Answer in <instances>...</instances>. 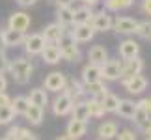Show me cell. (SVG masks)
Masks as SVG:
<instances>
[{"label": "cell", "instance_id": "4", "mask_svg": "<svg viewBox=\"0 0 151 140\" xmlns=\"http://www.w3.org/2000/svg\"><path fill=\"white\" fill-rule=\"evenodd\" d=\"M45 38L41 36V32H34V34H26V39L22 43V49H24V54L26 56H39L45 49Z\"/></svg>", "mask_w": 151, "mask_h": 140}, {"label": "cell", "instance_id": "29", "mask_svg": "<svg viewBox=\"0 0 151 140\" xmlns=\"http://www.w3.org/2000/svg\"><path fill=\"white\" fill-rule=\"evenodd\" d=\"M84 86H86V95L93 99H103L110 92L108 86L104 84V80H99V82H93V84H84Z\"/></svg>", "mask_w": 151, "mask_h": 140}, {"label": "cell", "instance_id": "50", "mask_svg": "<svg viewBox=\"0 0 151 140\" xmlns=\"http://www.w3.org/2000/svg\"><path fill=\"white\" fill-rule=\"evenodd\" d=\"M0 140H13V138H9V136H6V135H4L2 138H0Z\"/></svg>", "mask_w": 151, "mask_h": 140}, {"label": "cell", "instance_id": "46", "mask_svg": "<svg viewBox=\"0 0 151 140\" xmlns=\"http://www.w3.org/2000/svg\"><path fill=\"white\" fill-rule=\"evenodd\" d=\"M8 90V79H6L4 73H0V92H6Z\"/></svg>", "mask_w": 151, "mask_h": 140}, {"label": "cell", "instance_id": "20", "mask_svg": "<svg viewBox=\"0 0 151 140\" xmlns=\"http://www.w3.org/2000/svg\"><path fill=\"white\" fill-rule=\"evenodd\" d=\"M65 133L69 136H73V138H82L86 133H88V121H82V120H69L67 121V125H65Z\"/></svg>", "mask_w": 151, "mask_h": 140}, {"label": "cell", "instance_id": "45", "mask_svg": "<svg viewBox=\"0 0 151 140\" xmlns=\"http://www.w3.org/2000/svg\"><path fill=\"white\" fill-rule=\"evenodd\" d=\"M15 2L19 4V8H30V6H34L37 0H15Z\"/></svg>", "mask_w": 151, "mask_h": 140}, {"label": "cell", "instance_id": "18", "mask_svg": "<svg viewBox=\"0 0 151 140\" xmlns=\"http://www.w3.org/2000/svg\"><path fill=\"white\" fill-rule=\"evenodd\" d=\"M80 80L84 84H93V82H99L101 79V66H95V64H86L80 71Z\"/></svg>", "mask_w": 151, "mask_h": 140}, {"label": "cell", "instance_id": "33", "mask_svg": "<svg viewBox=\"0 0 151 140\" xmlns=\"http://www.w3.org/2000/svg\"><path fill=\"white\" fill-rule=\"evenodd\" d=\"M134 36L138 39H144V41H151V21H138V26H136V32Z\"/></svg>", "mask_w": 151, "mask_h": 140}, {"label": "cell", "instance_id": "16", "mask_svg": "<svg viewBox=\"0 0 151 140\" xmlns=\"http://www.w3.org/2000/svg\"><path fill=\"white\" fill-rule=\"evenodd\" d=\"M63 92H67L75 101L86 97V86H84V82L80 79H75V77H67V84H65V90H63Z\"/></svg>", "mask_w": 151, "mask_h": 140}, {"label": "cell", "instance_id": "17", "mask_svg": "<svg viewBox=\"0 0 151 140\" xmlns=\"http://www.w3.org/2000/svg\"><path fill=\"white\" fill-rule=\"evenodd\" d=\"M39 56H41V60L45 64H49V66H56V64L62 62V52H60L58 43H47Z\"/></svg>", "mask_w": 151, "mask_h": 140}, {"label": "cell", "instance_id": "31", "mask_svg": "<svg viewBox=\"0 0 151 140\" xmlns=\"http://www.w3.org/2000/svg\"><path fill=\"white\" fill-rule=\"evenodd\" d=\"M86 103H88V108H90V118L93 120H101L104 114V108H103V103L101 99H93V97H88L86 99Z\"/></svg>", "mask_w": 151, "mask_h": 140}, {"label": "cell", "instance_id": "35", "mask_svg": "<svg viewBox=\"0 0 151 140\" xmlns=\"http://www.w3.org/2000/svg\"><path fill=\"white\" fill-rule=\"evenodd\" d=\"M15 120V112L11 108V105L0 107V125H11Z\"/></svg>", "mask_w": 151, "mask_h": 140}, {"label": "cell", "instance_id": "1", "mask_svg": "<svg viewBox=\"0 0 151 140\" xmlns=\"http://www.w3.org/2000/svg\"><path fill=\"white\" fill-rule=\"evenodd\" d=\"M34 69H36V66H34V62L30 60V56H17L13 58V60L9 62V67H8V73L11 75V79L15 80V84L19 86H24L30 82L32 75H34Z\"/></svg>", "mask_w": 151, "mask_h": 140}, {"label": "cell", "instance_id": "25", "mask_svg": "<svg viewBox=\"0 0 151 140\" xmlns=\"http://www.w3.org/2000/svg\"><path fill=\"white\" fill-rule=\"evenodd\" d=\"M56 22H60L63 28H71L75 25V9L71 8H56Z\"/></svg>", "mask_w": 151, "mask_h": 140}, {"label": "cell", "instance_id": "15", "mask_svg": "<svg viewBox=\"0 0 151 140\" xmlns=\"http://www.w3.org/2000/svg\"><path fill=\"white\" fill-rule=\"evenodd\" d=\"M65 30H69V28H63L60 22H49L47 26L43 28V32H41V36L45 38V41L47 43H58L60 41V38L65 34Z\"/></svg>", "mask_w": 151, "mask_h": 140}, {"label": "cell", "instance_id": "22", "mask_svg": "<svg viewBox=\"0 0 151 140\" xmlns=\"http://www.w3.org/2000/svg\"><path fill=\"white\" fill-rule=\"evenodd\" d=\"M26 97H28V101H30V105H36V107H41V108H45L50 103L49 101V92L45 88H32Z\"/></svg>", "mask_w": 151, "mask_h": 140}, {"label": "cell", "instance_id": "10", "mask_svg": "<svg viewBox=\"0 0 151 140\" xmlns=\"http://www.w3.org/2000/svg\"><path fill=\"white\" fill-rule=\"evenodd\" d=\"M118 56L121 60H132V58L140 56V43L132 38H125L118 45Z\"/></svg>", "mask_w": 151, "mask_h": 140}, {"label": "cell", "instance_id": "5", "mask_svg": "<svg viewBox=\"0 0 151 140\" xmlns=\"http://www.w3.org/2000/svg\"><path fill=\"white\" fill-rule=\"evenodd\" d=\"M65 84H67V75L62 73V71H50L43 80V88L50 93L63 92L65 90Z\"/></svg>", "mask_w": 151, "mask_h": 140}, {"label": "cell", "instance_id": "12", "mask_svg": "<svg viewBox=\"0 0 151 140\" xmlns=\"http://www.w3.org/2000/svg\"><path fill=\"white\" fill-rule=\"evenodd\" d=\"M24 39H26V32L13 30V28H4V32H2L4 49H15V47H22Z\"/></svg>", "mask_w": 151, "mask_h": 140}, {"label": "cell", "instance_id": "44", "mask_svg": "<svg viewBox=\"0 0 151 140\" xmlns=\"http://www.w3.org/2000/svg\"><path fill=\"white\" fill-rule=\"evenodd\" d=\"M19 131H21V127H19V125H11L9 129H8V133H6V136H9V138H13V140H15V136L19 135Z\"/></svg>", "mask_w": 151, "mask_h": 140}, {"label": "cell", "instance_id": "11", "mask_svg": "<svg viewBox=\"0 0 151 140\" xmlns=\"http://www.w3.org/2000/svg\"><path fill=\"white\" fill-rule=\"evenodd\" d=\"M32 25V17L26 13V11H13L8 19V28H13V30H21V32H26Z\"/></svg>", "mask_w": 151, "mask_h": 140}, {"label": "cell", "instance_id": "8", "mask_svg": "<svg viewBox=\"0 0 151 140\" xmlns=\"http://www.w3.org/2000/svg\"><path fill=\"white\" fill-rule=\"evenodd\" d=\"M101 79L104 82H116L121 79V60L108 58L101 66Z\"/></svg>", "mask_w": 151, "mask_h": 140}, {"label": "cell", "instance_id": "39", "mask_svg": "<svg viewBox=\"0 0 151 140\" xmlns=\"http://www.w3.org/2000/svg\"><path fill=\"white\" fill-rule=\"evenodd\" d=\"M49 2L52 6H56V8H71L77 0H49Z\"/></svg>", "mask_w": 151, "mask_h": 140}, {"label": "cell", "instance_id": "21", "mask_svg": "<svg viewBox=\"0 0 151 140\" xmlns=\"http://www.w3.org/2000/svg\"><path fill=\"white\" fill-rule=\"evenodd\" d=\"M118 131H119L118 123L112 120H106V121H101L99 127H97V136L101 140H112V138H116Z\"/></svg>", "mask_w": 151, "mask_h": 140}, {"label": "cell", "instance_id": "43", "mask_svg": "<svg viewBox=\"0 0 151 140\" xmlns=\"http://www.w3.org/2000/svg\"><path fill=\"white\" fill-rule=\"evenodd\" d=\"M11 105V97L8 95V92H0V107Z\"/></svg>", "mask_w": 151, "mask_h": 140}, {"label": "cell", "instance_id": "32", "mask_svg": "<svg viewBox=\"0 0 151 140\" xmlns=\"http://www.w3.org/2000/svg\"><path fill=\"white\" fill-rule=\"evenodd\" d=\"M28 105H30V101H28L26 95H15L13 99H11V108H13L15 116H22L26 112Z\"/></svg>", "mask_w": 151, "mask_h": 140}, {"label": "cell", "instance_id": "40", "mask_svg": "<svg viewBox=\"0 0 151 140\" xmlns=\"http://www.w3.org/2000/svg\"><path fill=\"white\" fill-rule=\"evenodd\" d=\"M140 9H142L144 15L151 17V0H142V2H140Z\"/></svg>", "mask_w": 151, "mask_h": 140}, {"label": "cell", "instance_id": "37", "mask_svg": "<svg viewBox=\"0 0 151 140\" xmlns=\"http://www.w3.org/2000/svg\"><path fill=\"white\" fill-rule=\"evenodd\" d=\"M116 138L118 140H136V131H132V129H121L118 131V135H116Z\"/></svg>", "mask_w": 151, "mask_h": 140}, {"label": "cell", "instance_id": "41", "mask_svg": "<svg viewBox=\"0 0 151 140\" xmlns=\"http://www.w3.org/2000/svg\"><path fill=\"white\" fill-rule=\"evenodd\" d=\"M136 105H140V107H144V108H146L147 112L151 114V95H149V97H144V99H140V101H138Z\"/></svg>", "mask_w": 151, "mask_h": 140}, {"label": "cell", "instance_id": "38", "mask_svg": "<svg viewBox=\"0 0 151 140\" xmlns=\"http://www.w3.org/2000/svg\"><path fill=\"white\" fill-rule=\"evenodd\" d=\"M9 62H11V58L6 54L4 49H0V73H6V71H8Z\"/></svg>", "mask_w": 151, "mask_h": 140}, {"label": "cell", "instance_id": "36", "mask_svg": "<svg viewBox=\"0 0 151 140\" xmlns=\"http://www.w3.org/2000/svg\"><path fill=\"white\" fill-rule=\"evenodd\" d=\"M15 140H39L36 133H32L30 129H26V127H21L19 135L15 136Z\"/></svg>", "mask_w": 151, "mask_h": 140}, {"label": "cell", "instance_id": "7", "mask_svg": "<svg viewBox=\"0 0 151 140\" xmlns=\"http://www.w3.org/2000/svg\"><path fill=\"white\" fill-rule=\"evenodd\" d=\"M136 26H138V21H136V19L127 17V15H121V17H116V19H114L112 30H114L116 34L125 36V38H131V36H134Z\"/></svg>", "mask_w": 151, "mask_h": 140}, {"label": "cell", "instance_id": "9", "mask_svg": "<svg viewBox=\"0 0 151 140\" xmlns=\"http://www.w3.org/2000/svg\"><path fill=\"white\" fill-rule=\"evenodd\" d=\"M90 25L95 32H108V30H112V26H114V17L110 15V11L99 9V11L93 13Z\"/></svg>", "mask_w": 151, "mask_h": 140}, {"label": "cell", "instance_id": "28", "mask_svg": "<svg viewBox=\"0 0 151 140\" xmlns=\"http://www.w3.org/2000/svg\"><path fill=\"white\" fill-rule=\"evenodd\" d=\"M71 118L73 120H82V121L90 120V108H88L86 99H78V101H75L73 110H71Z\"/></svg>", "mask_w": 151, "mask_h": 140}, {"label": "cell", "instance_id": "24", "mask_svg": "<svg viewBox=\"0 0 151 140\" xmlns=\"http://www.w3.org/2000/svg\"><path fill=\"white\" fill-rule=\"evenodd\" d=\"M22 116H24V120L30 125H41L43 123V118H45V108L36 107V105H28L26 112L22 114Z\"/></svg>", "mask_w": 151, "mask_h": 140}, {"label": "cell", "instance_id": "13", "mask_svg": "<svg viewBox=\"0 0 151 140\" xmlns=\"http://www.w3.org/2000/svg\"><path fill=\"white\" fill-rule=\"evenodd\" d=\"M69 32H71V36L75 38V41L78 45L80 43H90L97 34L93 28H91V25H73L69 28Z\"/></svg>", "mask_w": 151, "mask_h": 140}, {"label": "cell", "instance_id": "34", "mask_svg": "<svg viewBox=\"0 0 151 140\" xmlns=\"http://www.w3.org/2000/svg\"><path fill=\"white\" fill-rule=\"evenodd\" d=\"M149 118H151V114L147 112V110L144 108V107H140V105H136V112H134V116H132V120H131V121H134V125L138 127V129H140V127L146 123Z\"/></svg>", "mask_w": 151, "mask_h": 140}, {"label": "cell", "instance_id": "19", "mask_svg": "<svg viewBox=\"0 0 151 140\" xmlns=\"http://www.w3.org/2000/svg\"><path fill=\"white\" fill-rule=\"evenodd\" d=\"M110 58L108 54V49L104 45H91L90 51H88V60L90 64H95V66H103Z\"/></svg>", "mask_w": 151, "mask_h": 140}, {"label": "cell", "instance_id": "42", "mask_svg": "<svg viewBox=\"0 0 151 140\" xmlns=\"http://www.w3.org/2000/svg\"><path fill=\"white\" fill-rule=\"evenodd\" d=\"M140 131L144 133V135H146V138H151V118H149L146 123L140 127Z\"/></svg>", "mask_w": 151, "mask_h": 140}, {"label": "cell", "instance_id": "14", "mask_svg": "<svg viewBox=\"0 0 151 140\" xmlns=\"http://www.w3.org/2000/svg\"><path fill=\"white\" fill-rule=\"evenodd\" d=\"M144 66L146 64H144V60L140 56L132 58V60H121V79L132 77V75H140L144 71Z\"/></svg>", "mask_w": 151, "mask_h": 140}, {"label": "cell", "instance_id": "23", "mask_svg": "<svg viewBox=\"0 0 151 140\" xmlns=\"http://www.w3.org/2000/svg\"><path fill=\"white\" fill-rule=\"evenodd\" d=\"M73 9H75V25H90L91 17L95 13L93 8H91V6H86V4H80Z\"/></svg>", "mask_w": 151, "mask_h": 140}, {"label": "cell", "instance_id": "30", "mask_svg": "<svg viewBox=\"0 0 151 140\" xmlns=\"http://www.w3.org/2000/svg\"><path fill=\"white\" fill-rule=\"evenodd\" d=\"M119 101H121V97H118L112 92H108L106 95L101 99L104 112H106V114H116V110H118V107H119Z\"/></svg>", "mask_w": 151, "mask_h": 140}, {"label": "cell", "instance_id": "27", "mask_svg": "<svg viewBox=\"0 0 151 140\" xmlns=\"http://www.w3.org/2000/svg\"><path fill=\"white\" fill-rule=\"evenodd\" d=\"M136 112V103L132 101V99H121L119 101V107L118 110H116V114L119 116V118H123V120H132V116H134Z\"/></svg>", "mask_w": 151, "mask_h": 140}, {"label": "cell", "instance_id": "51", "mask_svg": "<svg viewBox=\"0 0 151 140\" xmlns=\"http://www.w3.org/2000/svg\"><path fill=\"white\" fill-rule=\"evenodd\" d=\"M146 140H151V138H146Z\"/></svg>", "mask_w": 151, "mask_h": 140}, {"label": "cell", "instance_id": "2", "mask_svg": "<svg viewBox=\"0 0 151 140\" xmlns=\"http://www.w3.org/2000/svg\"><path fill=\"white\" fill-rule=\"evenodd\" d=\"M58 47H60V52H62V60L71 62V64H77V62L82 60V51H80V45L75 41V38L71 36V32H69V30H65V34L60 38Z\"/></svg>", "mask_w": 151, "mask_h": 140}, {"label": "cell", "instance_id": "47", "mask_svg": "<svg viewBox=\"0 0 151 140\" xmlns=\"http://www.w3.org/2000/svg\"><path fill=\"white\" fill-rule=\"evenodd\" d=\"M78 2H80V4H86V6H91V8H93V6L99 4L101 0H78Z\"/></svg>", "mask_w": 151, "mask_h": 140}, {"label": "cell", "instance_id": "49", "mask_svg": "<svg viewBox=\"0 0 151 140\" xmlns=\"http://www.w3.org/2000/svg\"><path fill=\"white\" fill-rule=\"evenodd\" d=\"M2 32H4V28L0 26V49H4V41H2Z\"/></svg>", "mask_w": 151, "mask_h": 140}, {"label": "cell", "instance_id": "3", "mask_svg": "<svg viewBox=\"0 0 151 140\" xmlns=\"http://www.w3.org/2000/svg\"><path fill=\"white\" fill-rule=\"evenodd\" d=\"M73 105H75V99L69 95L67 92H60V93H56L54 99H52L50 110H52L54 116H67V114H71Z\"/></svg>", "mask_w": 151, "mask_h": 140}, {"label": "cell", "instance_id": "48", "mask_svg": "<svg viewBox=\"0 0 151 140\" xmlns=\"http://www.w3.org/2000/svg\"><path fill=\"white\" fill-rule=\"evenodd\" d=\"M54 140H77V138H73V136H69V135H67V133H65V135H60V136H56Z\"/></svg>", "mask_w": 151, "mask_h": 140}, {"label": "cell", "instance_id": "6", "mask_svg": "<svg viewBox=\"0 0 151 140\" xmlns=\"http://www.w3.org/2000/svg\"><path fill=\"white\" fill-rule=\"evenodd\" d=\"M121 86L131 93V95H140L147 90V79L144 75H132V77H127V79H121L119 80Z\"/></svg>", "mask_w": 151, "mask_h": 140}, {"label": "cell", "instance_id": "26", "mask_svg": "<svg viewBox=\"0 0 151 140\" xmlns=\"http://www.w3.org/2000/svg\"><path fill=\"white\" fill-rule=\"evenodd\" d=\"M103 9L110 11V13H119L134 6V0H103Z\"/></svg>", "mask_w": 151, "mask_h": 140}]
</instances>
